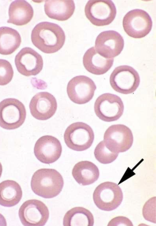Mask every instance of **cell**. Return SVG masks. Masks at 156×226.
Masks as SVG:
<instances>
[{"label": "cell", "instance_id": "cell-1", "mask_svg": "<svg viewBox=\"0 0 156 226\" xmlns=\"http://www.w3.org/2000/svg\"><path fill=\"white\" fill-rule=\"evenodd\" d=\"M66 36L58 25L48 22H42L33 29L31 40L33 44L41 51L46 54L55 53L63 46Z\"/></svg>", "mask_w": 156, "mask_h": 226}, {"label": "cell", "instance_id": "cell-2", "mask_svg": "<svg viewBox=\"0 0 156 226\" xmlns=\"http://www.w3.org/2000/svg\"><path fill=\"white\" fill-rule=\"evenodd\" d=\"M30 185L36 194L44 198H51L61 192L64 180L61 175L55 169H41L34 173Z\"/></svg>", "mask_w": 156, "mask_h": 226}, {"label": "cell", "instance_id": "cell-3", "mask_svg": "<svg viewBox=\"0 0 156 226\" xmlns=\"http://www.w3.org/2000/svg\"><path fill=\"white\" fill-rule=\"evenodd\" d=\"M26 111L23 104L17 99H5L0 102V126L6 130H13L24 123Z\"/></svg>", "mask_w": 156, "mask_h": 226}, {"label": "cell", "instance_id": "cell-4", "mask_svg": "<svg viewBox=\"0 0 156 226\" xmlns=\"http://www.w3.org/2000/svg\"><path fill=\"white\" fill-rule=\"evenodd\" d=\"M92 128L87 124L82 122L73 123L66 129L64 140L67 146L77 151H82L89 148L94 139Z\"/></svg>", "mask_w": 156, "mask_h": 226}, {"label": "cell", "instance_id": "cell-5", "mask_svg": "<svg viewBox=\"0 0 156 226\" xmlns=\"http://www.w3.org/2000/svg\"><path fill=\"white\" fill-rule=\"evenodd\" d=\"M123 199V193L120 187L111 182L100 184L93 194V199L96 205L100 210L105 211L116 209L120 205Z\"/></svg>", "mask_w": 156, "mask_h": 226}, {"label": "cell", "instance_id": "cell-6", "mask_svg": "<svg viewBox=\"0 0 156 226\" xmlns=\"http://www.w3.org/2000/svg\"><path fill=\"white\" fill-rule=\"evenodd\" d=\"M124 30L129 36L141 38L147 35L151 30L152 21L151 16L145 11L135 9L128 12L122 21Z\"/></svg>", "mask_w": 156, "mask_h": 226}, {"label": "cell", "instance_id": "cell-7", "mask_svg": "<svg viewBox=\"0 0 156 226\" xmlns=\"http://www.w3.org/2000/svg\"><path fill=\"white\" fill-rule=\"evenodd\" d=\"M112 89L119 93L127 94L135 91L140 84L138 73L132 67L123 65L116 67L109 79Z\"/></svg>", "mask_w": 156, "mask_h": 226}, {"label": "cell", "instance_id": "cell-8", "mask_svg": "<svg viewBox=\"0 0 156 226\" xmlns=\"http://www.w3.org/2000/svg\"><path fill=\"white\" fill-rule=\"evenodd\" d=\"M84 12L87 19L97 26L109 25L116 14L115 6L110 0H89L86 5Z\"/></svg>", "mask_w": 156, "mask_h": 226}, {"label": "cell", "instance_id": "cell-9", "mask_svg": "<svg viewBox=\"0 0 156 226\" xmlns=\"http://www.w3.org/2000/svg\"><path fill=\"white\" fill-rule=\"evenodd\" d=\"M124 106L121 98L109 93L103 94L96 99L94 110L101 120L107 122L118 120L123 114Z\"/></svg>", "mask_w": 156, "mask_h": 226}, {"label": "cell", "instance_id": "cell-10", "mask_svg": "<svg viewBox=\"0 0 156 226\" xmlns=\"http://www.w3.org/2000/svg\"><path fill=\"white\" fill-rule=\"evenodd\" d=\"M49 211L41 201L31 199L26 201L20 206L19 216L22 224L25 226H43L47 222Z\"/></svg>", "mask_w": 156, "mask_h": 226}, {"label": "cell", "instance_id": "cell-11", "mask_svg": "<svg viewBox=\"0 0 156 226\" xmlns=\"http://www.w3.org/2000/svg\"><path fill=\"white\" fill-rule=\"evenodd\" d=\"M133 137L131 130L123 124L113 125L105 131L104 140L111 150L119 153L128 150L132 146Z\"/></svg>", "mask_w": 156, "mask_h": 226}, {"label": "cell", "instance_id": "cell-12", "mask_svg": "<svg viewBox=\"0 0 156 226\" xmlns=\"http://www.w3.org/2000/svg\"><path fill=\"white\" fill-rule=\"evenodd\" d=\"M96 89L94 82L84 75L76 76L68 82L67 92L69 97L73 103L79 104L86 103L93 98Z\"/></svg>", "mask_w": 156, "mask_h": 226}, {"label": "cell", "instance_id": "cell-13", "mask_svg": "<svg viewBox=\"0 0 156 226\" xmlns=\"http://www.w3.org/2000/svg\"><path fill=\"white\" fill-rule=\"evenodd\" d=\"M15 62L18 72L26 76L37 75L43 66L41 55L29 47L23 48L18 53L15 57Z\"/></svg>", "mask_w": 156, "mask_h": 226}, {"label": "cell", "instance_id": "cell-14", "mask_svg": "<svg viewBox=\"0 0 156 226\" xmlns=\"http://www.w3.org/2000/svg\"><path fill=\"white\" fill-rule=\"evenodd\" d=\"M95 49L104 57L113 58L119 55L124 46L122 37L114 30H107L101 33L95 41Z\"/></svg>", "mask_w": 156, "mask_h": 226}, {"label": "cell", "instance_id": "cell-15", "mask_svg": "<svg viewBox=\"0 0 156 226\" xmlns=\"http://www.w3.org/2000/svg\"><path fill=\"white\" fill-rule=\"evenodd\" d=\"M62 150L59 141L49 135L39 138L34 148L36 158L41 162L46 164L52 163L57 160L61 155Z\"/></svg>", "mask_w": 156, "mask_h": 226}, {"label": "cell", "instance_id": "cell-16", "mask_svg": "<svg viewBox=\"0 0 156 226\" xmlns=\"http://www.w3.org/2000/svg\"><path fill=\"white\" fill-rule=\"evenodd\" d=\"M55 97L48 92L37 93L31 99L29 108L32 115L39 120H46L52 117L57 109Z\"/></svg>", "mask_w": 156, "mask_h": 226}, {"label": "cell", "instance_id": "cell-17", "mask_svg": "<svg viewBox=\"0 0 156 226\" xmlns=\"http://www.w3.org/2000/svg\"><path fill=\"white\" fill-rule=\"evenodd\" d=\"M83 64L86 70L95 75H101L107 72L112 66L113 58L104 57L93 47L88 49L83 57Z\"/></svg>", "mask_w": 156, "mask_h": 226}, {"label": "cell", "instance_id": "cell-18", "mask_svg": "<svg viewBox=\"0 0 156 226\" xmlns=\"http://www.w3.org/2000/svg\"><path fill=\"white\" fill-rule=\"evenodd\" d=\"M75 6L73 0H46L44 11L49 18L60 21L67 20L73 15Z\"/></svg>", "mask_w": 156, "mask_h": 226}, {"label": "cell", "instance_id": "cell-19", "mask_svg": "<svg viewBox=\"0 0 156 226\" xmlns=\"http://www.w3.org/2000/svg\"><path fill=\"white\" fill-rule=\"evenodd\" d=\"M34 13L32 6L26 1L15 0L9 6V18L7 22L17 26L24 25L30 21Z\"/></svg>", "mask_w": 156, "mask_h": 226}, {"label": "cell", "instance_id": "cell-20", "mask_svg": "<svg viewBox=\"0 0 156 226\" xmlns=\"http://www.w3.org/2000/svg\"><path fill=\"white\" fill-rule=\"evenodd\" d=\"M99 171L93 162L87 161L79 162L74 166L72 175L76 182L83 186L94 183L98 179Z\"/></svg>", "mask_w": 156, "mask_h": 226}, {"label": "cell", "instance_id": "cell-21", "mask_svg": "<svg viewBox=\"0 0 156 226\" xmlns=\"http://www.w3.org/2000/svg\"><path fill=\"white\" fill-rule=\"evenodd\" d=\"M22 191L19 184L14 180H7L0 183V205L12 207L21 199Z\"/></svg>", "mask_w": 156, "mask_h": 226}, {"label": "cell", "instance_id": "cell-22", "mask_svg": "<svg viewBox=\"0 0 156 226\" xmlns=\"http://www.w3.org/2000/svg\"><path fill=\"white\" fill-rule=\"evenodd\" d=\"M94 218L91 213L82 207H75L68 210L63 219L64 226H92Z\"/></svg>", "mask_w": 156, "mask_h": 226}, {"label": "cell", "instance_id": "cell-23", "mask_svg": "<svg viewBox=\"0 0 156 226\" xmlns=\"http://www.w3.org/2000/svg\"><path fill=\"white\" fill-rule=\"evenodd\" d=\"M21 36L16 30L6 26L0 27V54L9 55L20 46Z\"/></svg>", "mask_w": 156, "mask_h": 226}, {"label": "cell", "instance_id": "cell-24", "mask_svg": "<svg viewBox=\"0 0 156 226\" xmlns=\"http://www.w3.org/2000/svg\"><path fill=\"white\" fill-rule=\"evenodd\" d=\"M118 153L109 149L104 141L100 142L96 146L94 152L96 159L103 164H108L114 161L118 157Z\"/></svg>", "mask_w": 156, "mask_h": 226}, {"label": "cell", "instance_id": "cell-25", "mask_svg": "<svg viewBox=\"0 0 156 226\" xmlns=\"http://www.w3.org/2000/svg\"><path fill=\"white\" fill-rule=\"evenodd\" d=\"M14 74L12 66L6 60L0 59V85H4L12 80Z\"/></svg>", "mask_w": 156, "mask_h": 226}, {"label": "cell", "instance_id": "cell-26", "mask_svg": "<svg viewBox=\"0 0 156 226\" xmlns=\"http://www.w3.org/2000/svg\"><path fill=\"white\" fill-rule=\"evenodd\" d=\"M143 214L146 220L155 223V196L145 203L143 209Z\"/></svg>", "mask_w": 156, "mask_h": 226}, {"label": "cell", "instance_id": "cell-27", "mask_svg": "<svg viewBox=\"0 0 156 226\" xmlns=\"http://www.w3.org/2000/svg\"><path fill=\"white\" fill-rule=\"evenodd\" d=\"M108 226H133L130 220L123 216H118L114 218L108 223Z\"/></svg>", "mask_w": 156, "mask_h": 226}, {"label": "cell", "instance_id": "cell-28", "mask_svg": "<svg viewBox=\"0 0 156 226\" xmlns=\"http://www.w3.org/2000/svg\"><path fill=\"white\" fill-rule=\"evenodd\" d=\"M6 222L4 217L0 214V226H6Z\"/></svg>", "mask_w": 156, "mask_h": 226}, {"label": "cell", "instance_id": "cell-29", "mask_svg": "<svg viewBox=\"0 0 156 226\" xmlns=\"http://www.w3.org/2000/svg\"><path fill=\"white\" fill-rule=\"evenodd\" d=\"M2 165L0 162V178L2 174Z\"/></svg>", "mask_w": 156, "mask_h": 226}]
</instances>
